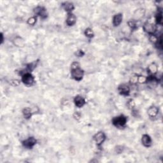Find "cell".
Instances as JSON below:
<instances>
[{"label":"cell","mask_w":163,"mask_h":163,"mask_svg":"<svg viewBox=\"0 0 163 163\" xmlns=\"http://www.w3.org/2000/svg\"><path fill=\"white\" fill-rule=\"evenodd\" d=\"M145 14V9H143V8L137 9L134 12V14H133V20H134L136 22L141 20V19L144 17Z\"/></svg>","instance_id":"obj_9"},{"label":"cell","mask_w":163,"mask_h":163,"mask_svg":"<svg viewBox=\"0 0 163 163\" xmlns=\"http://www.w3.org/2000/svg\"><path fill=\"white\" fill-rule=\"evenodd\" d=\"M136 21H134V20H130L129 21H128V26H129V28H131V29H133V30H135V29H136L137 28V24H136Z\"/></svg>","instance_id":"obj_23"},{"label":"cell","mask_w":163,"mask_h":163,"mask_svg":"<svg viewBox=\"0 0 163 163\" xmlns=\"http://www.w3.org/2000/svg\"><path fill=\"white\" fill-rule=\"evenodd\" d=\"M93 140L95 142L97 146H102L106 140V135L103 131H99L93 136Z\"/></svg>","instance_id":"obj_5"},{"label":"cell","mask_w":163,"mask_h":163,"mask_svg":"<svg viewBox=\"0 0 163 163\" xmlns=\"http://www.w3.org/2000/svg\"><path fill=\"white\" fill-rule=\"evenodd\" d=\"M142 145L145 146V147H150L152 145V140L151 137L148 135L145 134L143 135L142 137Z\"/></svg>","instance_id":"obj_13"},{"label":"cell","mask_w":163,"mask_h":163,"mask_svg":"<svg viewBox=\"0 0 163 163\" xmlns=\"http://www.w3.org/2000/svg\"><path fill=\"white\" fill-rule=\"evenodd\" d=\"M37 139L33 136H30L22 142V145H23L25 148L31 149L34 147L36 144H37Z\"/></svg>","instance_id":"obj_7"},{"label":"cell","mask_w":163,"mask_h":163,"mask_svg":"<svg viewBox=\"0 0 163 163\" xmlns=\"http://www.w3.org/2000/svg\"><path fill=\"white\" fill-rule=\"evenodd\" d=\"M155 22L157 24H162V12H158L155 15Z\"/></svg>","instance_id":"obj_21"},{"label":"cell","mask_w":163,"mask_h":163,"mask_svg":"<svg viewBox=\"0 0 163 163\" xmlns=\"http://www.w3.org/2000/svg\"><path fill=\"white\" fill-rule=\"evenodd\" d=\"M34 13L35 16H39L41 19H46L48 16L47 9L44 6H38L34 9Z\"/></svg>","instance_id":"obj_6"},{"label":"cell","mask_w":163,"mask_h":163,"mask_svg":"<svg viewBox=\"0 0 163 163\" xmlns=\"http://www.w3.org/2000/svg\"><path fill=\"white\" fill-rule=\"evenodd\" d=\"M149 40L151 41L152 44L157 45L158 44V42L159 41V38L155 36L154 34V35H151L149 37Z\"/></svg>","instance_id":"obj_22"},{"label":"cell","mask_w":163,"mask_h":163,"mask_svg":"<svg viewBox=\"0 0 163 163\" xmlns=\"http://www.w3.org/2000/svg\"><path fill=\"white\" fill-rule=\"evenodd\" d=\"M118 90H119L120 94H121V95H122V96H127L129 95L131 89H130V87L128 84H122L119 86Z\"/></svg>","instance_id":"obj_8"},{"label":"cell","mask_w":163,"mask_h":163,"mask_svg":"<svg viewBox=\"0 0 163 163\" xmlns=\"http://www.w3.org/2000/svg\"><path fill=\"white\" fill-rule=\"evenodd\" d=\"M127 105H128V106L129 107V108L133 110L135 106V103L134 102V100L129 99L128 102V104H127Z\"/></svg>","instance_id":"obj_27"},{"label":"cell","mask_w":163,"mask_h":163,"mask_svg":"<svg viewBox=\"0 0 163 163\" xmlns=\"http://www.w3.org/2000/svg\"><path fill=\"white\" fill-rule=\"evenodd\" d=\"M1 44H3V33L1 34Z\"/></svg>","instance_id":"obj_31"},{"label":"cell","mask_w":163,"mask_h":163,"mask_svg":"<svg viewBox=\"0 0 163 163\" xmlns=\"http://www.w3.org/2000/svg\"><path fill=\"white\" fill-rule=\"evenodd\" d=\"M21 81L26 86L30 87L35 83V79L30 72H26L22 75Z\"/></svg>","instance_id":"obj_2"},{"label":"cell","mask_w":163,"mask_h":163,"mask_svg":"<svg viewBox=\"0 0 163 163\" xmlns=\"http://www.w3.org/2000/svg\"><path fill=\"white\" fill-rule=\"evenodd\" d=\"M123 19V15L120 13L117 14L115 15H113V19H112V24L113 26L115 27H118L121 24Z\"/></svg>","instance_id":"obj_12"},{"label":"cell","mask_w":163,"mask_h":163,"mask_svg":"<svg viewBox=\"0 0 163 163\" xmlns=\"http://www.w3.org/2000/svg\"><path fill=\"white\" fill-rule=\"evenodd\" d=\"M77 22V17L73 13H68L67 15L66 23L68 26H73Z\"/></svg>","instance_id":"obj_11"},{"label":"cell","mask_w":163,"mask_h":163,"mask_svg":"<svg viewBox=\"0 0 163 163\" xmlns=\"http://www.w3.org/2000/svg\"><path fill=\"white\" fill-rule=\"evenodd\" d=\"M37 16H32V17H29L28 19L27 23L29 26H35V24L37 23Z\"/></svg>","instance_id":"obj_20"},{"label":"cell","mask_w":163,"mask_h":163,"mask_svg":"<svg viewBox=\"0 0 163 163\" xmlns=\"http://www.w3.org/2000/svg\"><path fill=\"white\" fill-rule=\"evenodd\" d=\"M71 76L76 81H81L84 76V71L80 67L71 70Z\"/></svg>","instance_id":"obj_3"},{"label":"cell","mask_w":163,"mask_h":163,"mask_svg":"<svg viewBox=\"0 0 163 163\" xmlns=\"http://www.w3.org/2000/svg\"><path fill=\"white\" fill-rule=\"evenodd\" d=\"M143 29L145 32L151 35L155 33V32L157 30V26L155 24L152 23L151 22H146L143 26Z\"/></svg>","instance_id":"obj_4"},{"label":"cell","mask_w":163,"mask_h":163,"mask_svg":"<svg viewBox=\"0 0 163 163\" xmlns=\"http://www.w3.org/2000/svg\"><path fill=\"white\" fill-rule=\"evenodd\" d=\"M22 115H23L24 117L26 119H29L31 118V117L33 114V112L31 108H25L22 110Z\"/></svg>","instance_id":"obj_17"},{"label":"cell","mask_w":163,"mask_h":163,"mask_svg":"<svg viewBox=\"0 0 163 163\" xmlns=\"http://www.w3.org/2000/svg\"><path fill=\"white\" fill-rule=\"evenodd\" d=\"M84 35L86 37L89 38H92L94 37V32L93 29L90 28L86 29V30L84 31Z\"/></svg>","instance_id":"obj_19"},{"label":"cell","mask_w":163,"mask_h":163,"mask_svg":"<svg viewBox=\"0 0 163 163\" xmlns=\"http://www.w3.org/2000/svg\"><path fill=\"white\" fill-rule=\"evenodd\" d=\"M138 75H134L132 76L131 77V79H130V83L133 85L138 84Z\"/></svg>","instance_id":"obj_25"},{"label":"cell","mask_w":163,"mask_h":163,"mask_svg":"<svg viewBox=\"0 0 163 163\" xmlns=\"http://www.w3.org/2000/svg\"><path fill=\"white\" fill-rule=\"evenodd\" d=\"M62 7L63 8V9L68 14V13H72V11L75 9L73 3L70 1H65L62 3Z\"/></svg>","instance_id":"obj_14"},{"label":"cell","mask_w":163,"mask_h":163,"mask_svg":"<svg viewBox=\"0 0 163 163\" xmlns=\"http://www.w3.org/2000/svg\"><path fill=\"white\" fill-rule=\"evenodd\" d=\"M147 77L143 75H138V83L139 84H145L146 83Z\"/></svg>","instance_id":"obj_24"},{"label":"cell","mask_w":163,"mask_h":163,"mask_svg":"<svg viewBox=\"0 0 163 163\" xmlns=\"http://www.w3.org/2000/svg\"><path fill=\"white\" fill-rule=\"evenodd\" d=\"M128 119L124 115H120L114 117L112 120V124L117 128H124L126 124Z\"/></svg>","instance_id":"obj_1"},{"label":"cell","mask_w":163,"mask_h":163,"mask_svg":"<svg viewBox=\"0 0 163 163\" xmlns=\"http://www.w3.org/2000/svg\"><path fill=\"white\" fill-rule=\"evenodd\" d=\"M158 66L155 63H152L149 65L147 68V71L149 75H155L157 73Z\"/></svg>","instance_id":"obj_15"},{"label":"cell","mask_w":163,"mask_h":163,"mask_svg":"<svg viewBox=\"0 0 163 163\" xmlns=\"http://www.w3.org/2000/svg\"><path fill=\"white\" fill-rule=\"evenodd\" d=\"M11 84L12 86H19V84H20V82H19V80H13L11 81Z\"/></svg>","instance_id":"obj_30"},{"label":"cell","mask_w":163,"mask_h":163,"mask_svg":"<svg viewBox=\"0 0 163 163\" xmlns=\"http://www.w3.org/2000/svg\"><path fill=\"white\" fill-rule=\"evenodd\" d=\"M36 67H37V63H31L30 64H28V66H27L28 70H29V71H30V72L31 71L33 70Z\"/></svg>","instance_id":"obj_26"},{"label":"cell","mask_w":163,"mask_h":163,"mask_svg":"<svg viewBox=\"0 0 163 163\" xmlns=\"http://www.w3.org/2000/svg\"><path fill=\"white\" fill-rule=\"evenodd\" d=\"M13 43H14V45L18 47H24L25 45L24 40L21 37H17L15 38L14 41H13Z\"/></svg>","instance_id":"obj_18"},{"label":"cell","mask_w":163,"mask_h":163,"mask_svg":"<svg viewBox=\"0 0 163 163\" xmlns=\"http://www.w3.org/2000/svg\"><path fill=\"white\" fill-rule=\"evenodd\" d=\"M73 102L75 105L77 107V108H82L85 105H86V102L83 96L80 95H77L74 97Z\"/></svg>","instance_id":"obj_10"},{"label":"cell","mask_w":163,"mask_h":163,"mask_svg":"<svg viewBox=\"0 0 163 163\" xmlns=\"http://www.w3.org/2000/svg\"><path fill=\"white\" fill-rule=\"evenodd\" d=\"M84 54H85L84 52L82 50H79L77 51V52L75 53V55L77 57H83Z\"/></svg>","instance_id":"obj_29"},{"label":"cell","mask_w":163,"mask_h":163,"mask_svg":"<svg viewBox=\"0 0 163 163\" xmlns=\"http://www.w3.org/2000/svg\"><path fill=\"white\" fill-rule=\"evenodd\" d=\"M159 113V108H157V106H152L150 107V108L148 109L147 111V113L150 117H155L158 115Z\"/></svg>","instance_id":"obj_16"},{"label":"cell","mask_w":163,"mask_h":163,"mask_svg":"<svg viewBox=\"0 0 163 163\" xmlns=\"http://www.w3.org/2000/svg\"><path fill=\"white\" fill-rule=\"evenodd\" d=\"M73 117L75 119H76L77 120H79L81 118V114L79 112H75L73 114Z\"/></svg>","instance_id":"obj_28"}]
</instances>
